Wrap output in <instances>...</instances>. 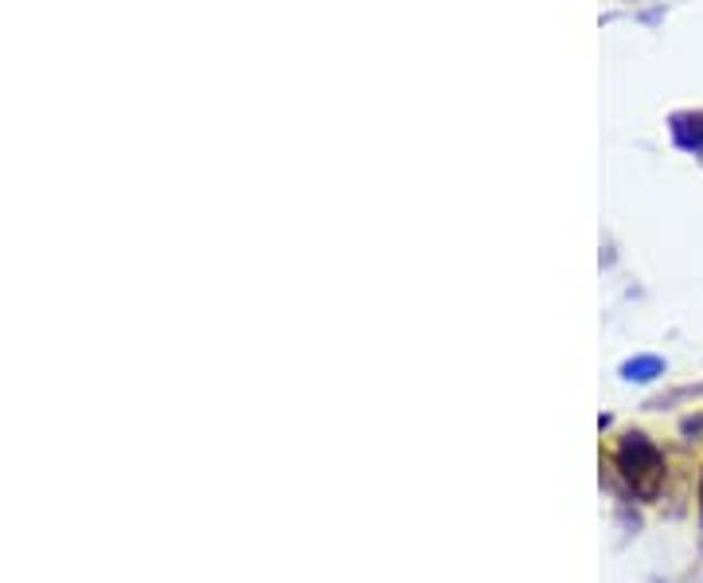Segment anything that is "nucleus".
Returning <instances> with one entry per match:
<instances>
[{
	"instance_id": "4",
	"label": "nucleus",
	"mask_w": 703,
	"mask_h": 583,
	"mask_svg": "<svg viewBox=\"0 0 703 583\" xmlns=\"http://www.w3.org/2000/svg\"><path fill=\"white\" fill-rule=\"evenodd\" d=\"M700 501H703V486H700ZM700 509H703V506H700Z\"/></svg>"
},
{
	"instance_id": "1",
	"label": "nucleus",
	"mask_w": 703,
	"mask_h": 583,
	"mask_svg": "<svg viewBox=\"0 0 703 583\" xmlns=\"http://www.w3.org/2000/svg\"><path fill=\"white\" fill-rule=\"evenodd\" d=\"M618 470L629 482V490L641 493V498H653L664 478V458L644 435H626L618 447Z\"/></svg>"
},
{
	"instance_id": "3",
	"label": "nucleus",
	"mask_w": 703,
	"mask_h": 583,
	"mask_svg": "<svg viewBox=\"0 0 703 583\" xmlns=\"http://www.w3.org/2000/svg\"><path fill=\"white\" fill-rule=\"evenodd\" d=\"M664 373V364L657 356H641V361H629L626 364V376L629 381H653V376Z\"/></svg>"
},
{
	"instance_id": "2",
	"label": "nucleus",
	"mask_w": 703,
	"mask_h": 583,
	"mask_svg": "<svg viewBox=\"0 0 703 583\" xmlns=\"http://www.w3.org/2000/svg\"><path fill=\"white\" fill-rule=\"evenodd\" d=\"M672 129H676L680 145L703 153V114H676V118H672Z\"/></svg>"
}]
</instances>
